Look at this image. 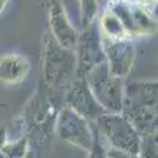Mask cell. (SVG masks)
<instances>
[{
	"instance_id": "14",
	"label": "cell",
	"mask_w": 158,
	"mask_h": 158,
	"mask_svg": "<svg viewBox=\"0 0 158 158\" xmlns=\"http://www.w3.org/2000/svg\"><path fill=\"white\" fill-rule=\"evenodd\" d=\"M136 3H139V5H142V6H146V8H147L149 5H150V6L155 5V3H156V0H136Z\"/></svg>"
},
{
	"instance_id": "9",
	"label": "cell",
	"mask_w": 158,
	"mask_h": 158,
	"mask_svg": "<svg viewBox=\"0 0 158 158\" xmlns=\"http://www.w3.org/2000/svg\"><path fill=\"white\" fill-rule=\"evenodd\" d=\"M123 101L139 106H156V81H130L123 84Z\"/></svg>"
},
{
	"instance_id": "12",
	"label": "cell",
	"mask_w": 158,
	"mask_h": 158,
	"mask_svg": "<svg viewBox=\"0 0 158 158\" xmlns=\"http://www.w3.org/2000/svg\"><path fill=\"white\" fill-rule=\"evenodd\" d=\"M79 5H81V11H82L84 27L85 25H90L94 22V19L97 18V13H98L97 0H79Z\"/></svg>"
},
{
	"instance_id": "10",
	"label": "cell",
	"mask_w": 158,
	"mask_h": 158,
	"mask_svg": "<svg viewBox=\"0 0 158 158\" xmlns=\"http://www.w3.org/2000/svg\"><path fill=\"white\" fill-rule=\"evenodd\" d=\"M30 71V63L22 54H5L0 57V82L18 84Z\"/></svg>"
},
{
	"instance_id": "15",
	"label": "cell",
	"mask_w": 158,
	"mask_h": 158,
	"mask_svg": "<svg viewBox=\"0 0 158 158\" xmlns=\"http://www.w3.org/2000/svg\"><path fill=\"white\" fill-rule=\"evenodd\" d=\"M6 5V0H0V11L3 10V6Z\"/></svg>"
},
{
	"instance_id": "4",
	"label": "cell",
	"mask_w": 158,
	"mask_h": 158,
	"mask_svg": "<svg viewBox=\"0 0 158 158\" xmlns=\"http://www.w3.org/2000/svg\"><path fill=\"white\" fill-rule=\"evenodd\" d=\"M74 57H76V76L84 77L92 68L97 65L106 62L104 57V48H103V38L97 25L92 22L85 25V29L77 33V41L74 48Z\"/></svg>"
},
{
	"instance_id": "3",
	"label": "cell",
	"mask_w": 158,
	"mask_h": 158,
	"mask_svg": "<svg viewBox=\"0 0 158 158\" xmlns=\"http://www.w3.org/2000/svg\"><path fill=\"white\" fill-rule=\"evenodd\" d=\"M97 123L101 130V133L114 146V149L131 155L139 153V142H141L139 133L122 112H117V114L103 112L97 118Z\"/></svg>"
},
{
	"instance_id": "6",
	"label": "cell",
	"mask_w": 158,
	"mask_h": 158,
	"mask_svg": "<svg viewBox=\"0 0 158 158\" xmlns=\"http://www.w3.org/2000/svg\"><path fill=\"white\" fill-rule=\"evenodd\" d=\"M103 48L111 74L125 79L130 74V70L135 62V46L130 41V38L103 40Z\"/></svg>"
},
{
	"instance_id": "5",
	"label": "cell",
	"mask_w": 158,
	"mask_h": 158,
	"mask_svg": "<svg viewBox=\"0 0 158 158\" xmlns=\"http://www.w3.org/2000/svg\"><path fill=\"white\" fill-rule=\"evenodd\" d=\"M65 101L67 108L73 109L76 114H79L89 120H97V118L104 112V109L100 106V103L95 100L94 94L84 77H74L65 89Z\"/></svg>"
},
{
	"instance_id": "13",
	"label": "cell",
	"mask_w": 158,
	"mask_h": 158,
	"mask_svg": "<svg viewBox=\"0 0 158 158\" xmlns=\"http://www.w3.org/2000/svg\"><path fill=\"white\" fill-rule=\"evenodd\" d=\"M139 153L144 158H156V141L155 133L146 135V138L139 142Z\"/></svg>"
},
{
	"instance_id": "11",
	"label": "cell",
	"mask_w": 158,
	"mask_h": 158,
	"mask_svg": "<svg viewBox=\"0 0 158 158\" xmlns=\"http://www.w3.org/2000/svg\"><path fill=\"white\" fill-rule=\"evenodd\" d=\"M100 35L103 40H125L130 38L127 29L123 27V24L120 22L111 10L103 11V15L100 18Z\"/></svg>"
},
{
	"instance_id": "1",
	"label": "cell",
	"mask_w": 158,
	"mask_h": 158,
	"mask_svg": "<svg viewBox=\"0 0 158 158\" xmlns=\"http://www.w3.org/2000/svg\"><path fill=\"white\" fill-rule=\"evenodd\" d=\"M43 85L48 89H67L76 77L74 51L60 46L48 32L43 41Z\"/></svg>"
},
{
	"instance_id": "7",
	"label": "cell",
	"mask_w": 158,
	"mask_h": 158,
	"mask_svg": "<svg viewBox=\"0 0 158 158\" xmlns=\"http://www.w3.org/2000/svg\"><path fill=\"white\" fill-rule=\"evenodd\" d=\"M48 15H49V33H51V36L60 46L67 48L70 51H74L76 41H77V30L71 25L60 0H49Z\"/></svg>"
},
{
	"instance_id": "2",
	"label": "cell",
	"mask_w": 158,
	"mask_h": 158,
	"mask_svg": "<svg viewBox=\"0 0 158 158\" xmlns=\"http://www.w3.org/2000/svg\"><path fill=\"white\" fill-rule=\"evenodd\" d=\"M84 79L87 81L95 100L104 112H120L123 101V79L111 74L108 63L103 62L92 68Z\"/></svg>"
},
{
	"instance_id": "8",
	"label": "cell",
	"mask_w": 158,
	"mask_h": 158,
	"mask_svg": "<svg viewBox=\"0 0 158 158\" xmlns=\"http://www.w3.org/2000/svg\"><path fill=\"white\" fill-rule=\"evenodd\" d=\"M57 131L65 141L77 144L81 147H92V135L85 118L76 114L70 108L62 109L57 123Z\"/></svg>"
}]
</instances>
